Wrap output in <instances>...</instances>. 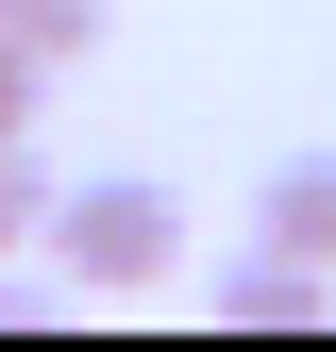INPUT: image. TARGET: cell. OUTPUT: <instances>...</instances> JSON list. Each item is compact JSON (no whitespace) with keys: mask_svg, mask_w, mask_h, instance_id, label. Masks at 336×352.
Listing matches in <instances>:
<instances>
[{"mask_svg":"<svg viewBox=\"0 0 336 352\" xmlns=\"http://www.w3.org/2000/svg\"><path fill=\"white\" fill-rule=\"evenodd\" d=\"M51 269L101 285V302H118V285H168V269H185V201H168L151 168H101V185L51 201Z\"/></svg>","mask_w":336,"mask_h":352,"instance_id":"6da1fadb","label":"cell"},{"mask_svg":"<svg viewBox=\"0 0 336 352\" xmlns=\"http://www.w3.org/2000/svg\"><path fill=\"white\" fill-rule=\"evenodd\" d=\"M252 235H269V252H303V269H336V151L269 168V185H252Z\"/></svg>","mask_w":336,"mask_h":352,"instance_id":"7a4b0ae2","label":"cell"},{"mask_svg":"<svg viewBox=\"0 0 336 352\" xmlns=\"http://www.w3.org/2000/svg\"><path fill=\"white\" fill-rule=\"evenodd\" d=\"M319 302H336V269H303V252H269V235L219 269V319H319Z\"/></svg>","mask_w":336,"mask_h":352,"instance_id":"3957f363","label":"cell"},{"mask_svg":"<svg viewBox=\"0 0 336 352\" xmlns=\"http://www.w3.org/2000/svg\"><path fill=\"white\" fill-rule=\"evenodd\" d=\"M101 17H118V0H0V34H17V51H51V67L101 51Z\"/></svg>","mask_w":336,"mask_h":352,"instance_id":"277c9868","label":"cell"},{"mask_svg":"<svg viewBox=\"0 0 336 352\" xmlns=\"http://www.w3.org/2000/svg\"><path fill=\"white\" fill-rule=\"evenodd\" d=\"M51 201H67V185L34 168V135H0V252H17V235H51Z\"/></svg>","mask_w":336,"mask_h":352,"instance_id":"5b68a950","label":"cell"},{"mask_svg":"<svg viewBox=\"0 0 336 352\" xmlns=\"http://www.w3.org/2000/svg\"><path fill=\"white\" fill-rule=\"evenodd\" d=\"M34 101H51V51H17V34H0V135H34Z\"/></svg>","mask_w":336,"mask_h":352,"instance_id":"8992f818","label":"cell"}]
</instances>
